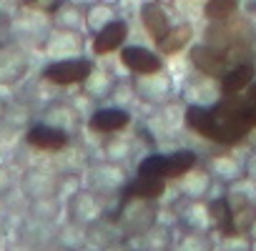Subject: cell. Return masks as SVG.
<instances>
[{"mask_svg": "<svg viewBox=\"0 0 256 251\" xmlns=\"http://www.w3.org/2000/svg\"><path fill=\"white\" fill-rule=\"evenodd\" d=\"M116 221L126 236H146L158 221V206L156 201H148V198L123 196Z\"/></svg>", "mask_w": 256, "mask_h": 251, "instance_id": "cell-1", "label": "cell"}, {"mask_svg": "<svg viewBox=\"0 0 256 251\" xmlns=\"http://www.w3.org/2000/svg\"><path fill=\"white\" fill-rule=\"evenodd\" d=\"M131 90L134 96L146 103V106H168L174 98H176V83H174V76L166 73L164 68L158 70H148V73H134L131 78Z\"/></svg>", "mask_w": 256, "mask_h": 251, "instance_id": "cell-2", "label": "cell"}, {"mask_svg": "<svg viewBox=\"0 0 256 251\" xmlns=\"http://www.w3.org/2000/svg\"><path fill=\"white\" fill-rule=\"evenodd\" d=\"M194 166H196V154L188 151V148H178V151H171V154H151V156L141 158L136 174L158 176V178H166V181L174 178L176 181Z\"/></svg>", "mask_w": 256, "mask_h": 251, "instance_id": "cell-3", "label": "cell"}, {"mask_svg": "<svg viewBox=\"0 0 256 251\" xmlns=\"http://www.w3.org/2000/svg\"><path fill=\"white\" fill-rule=\"evenodd\" d=\"M28 50L16 40H0V86H16L28 76Z\"/></svg>", "mask_w": 256, "mask_h": 251, "instance_id": "cell-4", "label": "cell"}, {"mask_svg": "<svg viewBox=\"0 0 256 251\" xmlns=\"http://www.w3.org/2000/svg\"><path fill=\"white\" fill-rule=\"evenodd\" d=\"M90 70H93V60H88L83 56H76V58L50 60L43 68V78L53 86H76V83H83Z\"/></svg>", "mask_w": 256, "mask_h": 251, "instance_id": "cell-5", "label": "cell"}, {"mask_svg": "<svg viewBox=\"0 0 256 251\" xmlns=\"http://www.w3.org/2000/svg\"><path fill=\"white\" fill-rule=\"evenodd\" d=\"M88 188L96 191L98 196H106V194H118L126 188L128 184V174L123 171L120 164L116 161H103V164H93L88 168Z\"/></svg>", "mask_w": 256, "mask_h": 251, "instance_id": "cell-6", "label": "cell"}, {"mask_svg": "<svg viewBox=\"0 0 256 251\" xmlns=\"http://www.w3.org/2000/svg\"><path fill=\"white\" fill-rule=\"evenodd\" d=\"M53 60H60V58H76L83 53L86 48V40L80 36V30H68V28H50L48 38L43 40L40 46Z\"/></svg>", "mask_w": 256, "mask_h": 251, "instance_id": "cell-7", "label": "cell"}, {"mask_svg": "<svg viewBox=\"0 0 256 251\" xmlns=\"http://www.w3.org/2000/svg\"><path fill=\"white\" fill-rule=\"evenodd\" d=\"M131 123V113L120 106H100L88 116V131L100 136H116Z\"/></svg>", "mask_w": 256, "mask_h": 251, "instance_id": "cell-8", "label": "cell"}, {"mask_svg": "<svg viewBox=\"0 0 256 251\" xmlns=\"http://www.w3.org/2000/svg\"><path fill=\"white\" fill-rule=\"evenodd\" d=\"M68 214H70V221L78 224V226H93L100 221L103 216V206L98 201V194L90 191V188H83V191H76L68 201Z\"/></svg>", "mask_w": 256, "mask_h": 251, "instance_id": "cell-9", "label": "cell"}, {"mask_svg": "<svg viewBox=\"0 0 256 251\" xmlns=\"http://www.w3.org/2000/svg\"><path fill=\"white\" fill-rule=\"evenodd\" d=\"M126 38H128V23L116 18L110 20L108 26H103L100 30L93 33V40H90V48L96 56H108V53H116L126 46Z\"/></svg>", "mask_w": 256, "mask_h": 251, "instance_id": "cell-10", "label": "cell"}, {"mask_svg": "<svg viewBox=\"0 0 256 251\" xmlns=\"http://www.w3.org/2000/svg\"><path fill=\"white\" fill-rule=\"evenodd\" d=\"M118 56H120V66L131 73H148L164 68L161 56L146 46H123Z\"/></svg>", "mask_w": 256, "mask_h": 251, "instance_id": "cell-11", "label": "cell"}, {"mask_svg": "<svg viewBox=\"0 0 256 251\" xmlns=\"http://www.w3.org/2000/svg\"><path fill=\"white\" fill-rule=\"evenodd\" d=\"M26 141L33 148H38V151H63L70 144V134H66V131L56 128V126L40 120V123L30 126V131L26 134Z\"/></svg>", "mask_w": 256, "mask_h": 251, "instance_id": "cell-12", "label": "cell"}, {"mask_svg": "<svg viewBox=\"0 0 256 251\" xmlns=\"http://www.w3.org/2000/svg\"><path fill=\"white\" fill-rule=\"evenodd\" d=\"M256 78V66L254 60H241L236 66H231L228 70H224L218 76V86H221V96H234V93H244L248 88V83Z\"/></svg>", "mask_w": 256, "mask_h": 251, "instance_id": "cell-13", "label": "cell"}, {"mask_svg": "<svg viewBox=\"0 0 256 251\" xmlns=\"http://www.w3.org/2000/svg\"><path fill=\"white\" fill-rule=\"evenodd\" d=\"M50 26L53 28H68V30H80L86 26V8L73 3V0H58L48 10Z\"/></svg>", "mask_w": 256, "mask_h": 251, "instance_id": "cell-14", "label": "cell"}, {"mask_svg": "<svg viewBox=\"0 0 256 251\" xmlns=\"http://www.w3.org/2000/svg\"><path fill=\"white\" fill-rule=\"evenodd\" d=\"M184 93H191V103H196V106H214L221 98V86L214 76L196 70V76L188 78Z\"/></svg>", "mask_w": 256, "mask_h": 251, "instance_id": "cell-15", "label": "cell"}, {"mask_svg": "<svg viewBox=\"0 0 256 251\" xmlns=\"http://www.w3.org/2000/svg\"><path fill=\"white\" fill-rule=\"evenodd\" d=\"M178 181V188H181V194L186 196V198H206L208 194H211V188H214V176H211V171L208 168H198V166H194V168H188L181 178H176Z\"/></svg>", "mask_w": 256, "mask_h": 251, "instance_id": "cell-16", "label": "cell"}, {"mask_svg": "<svg viewBox=\"0 0 256 251\" xmlns=\"http://www.w3.org/2000/svg\"><path fill=\"white\" fill-rule=\"evenodd\" d=\"M166 194V178L158 176H146V174H136V178H128L123 196H134V198H148V201H158Z\"/></svg>", "mask_w": 256, "mask_h": 251, "instance_id": "cell-17", "label": "cell"}, {"mask_svg": "<svg viewBox=\"0 0 256 251\" xmlns=\"http://www.w3.org/2000/svg\"><path fill=\"white\" fill-rule=\"evenodd\" d=\"M181 226L186 231H198L206 234L211 231V214H208V204L204 198H188V204L184 206L181 216H178Z\"/></svg>", "mask_w": 256, "mask_h": 251, "instance_id": "cell-18", "label": "cell"}, {"mask_svg": "<svg viewBox=\"0 0 256 251\" xmlns=\"http://www.w3.org/2000/svg\"><path fill=\"white\" fill-rule=\"evenodd\" d=\"M141 23H144V28L148 30V36L154 38V43H158L168 30H171V20H168V13L158 6V3H144L141 6Z\"/></svg>", "mask_w": 256, "mask_h": 251, "instance_id": "cell-19", "label": "cell"}, {"mask_svg": "<svg viewBox=\"0 0 256 251\" xmlns=\"http://www.w3.org/2000/svg\"><path fill=\"white\" fill-rule=\"evenodd\" d=\"M80 86L86 88V96H88V98H93V100H108L110 96H116L118 80H116L108 70L93 66V70L88 73V78H86Z\"/></svg>", "mask_w": 256, "mask_h": 251, "instance_id": "cell-20", "label": "cell"}, {"mask_svg": "<svg viewBox=\"0 0 256 251\" xmlns=\"http://www.w3.org/2000/svg\"><path fill=\"white\" fill-rule=\"evenodd\" d=\"M208 214H211V231H216L218 236L238 234L236 224H234V208H231L226 196H218V198L208 201Z\"/></svg>", "mask_w": 256, "mask_h": 251, "instance_id": "cell-21", "label": "cell"}, {"mask_svg": "<svg viewBox=\"0 0 256 251\" xmlns=\"http://www.w3.org/2000/svg\"><path fill=\"white\" fill-rule=\"evenodd\" d=\"M208 171H211L214 181L228 186V184H234V181H238L244 176V161H238L236 156L221 154V156H214L208 161Z\"/></svg>", "mask_w": 256, "mask_h": 251, "instance_id": "cell-22", "label": "cell"}, {"mask_svg": "<svg viewBox=\"0 0 256 251\" xmlns=\"http://www.w3.org/2000/svg\"><path fill=\"white\" fill-rule=\"evenodd\" d=\"M43 123H50V126H56V128L66 131V134L78 131V126H80L78 110L73 106H68V103H50L43 110Z\"/></svg>", "mask_w": 256, "mask_h": 251, "instance_id": "cell-23", "label": "cell"}, {"mask_svg": "<svg viewBox=\"0 0 256 251\" xmlns=\"http://www.w3.org/2000/svg\"><path fill=\"white\" fill-rule=\"evenodd\" d=\"M194 38V28L188 23H178V26H171V30L156 43V50L164 53V56H176L181 53Z\"/></svg>", "mask_w": 256, "mask_h": 251, "instance_id": "cell-24", "label": "cell"}, {"mask_svg": "<svg viewBox=\"0 0 256 251\" xmlns=\"http://www.w3.org/2000/svg\"><path fill=\"white\" fill-rule=\"evenodd\" d=\"M116 6L110 3V0H98V3L88 6L86 8V28L90 30V36L96 30H100L103 26H108L110 20H116Z\"/></svg>", "mask_w": 256, "mask_h": 251, "instance_id": "cell-25", "label": "cell"}, {"mask_svg": "<svg viewBox=\"0 0 256 251\" xmlns=\"http://www.w3.org/2000/svg\"><path fill=\"white\" fill-rule=\"evenodd\" d=\"M236 10H238V0H208L206 8H204V13L211 23L214 20H226V18L236 16Z\"/></svg>", "mask_w": 256, "mask_h": 251, "instance_id": "cell-26", "label": "cell"}, {"mask_svg": "<svg viewBox=\"0 0 256 251\" xmlns=\"http://www.w3.org/2000/svg\"><path fill=\"white\" fill-rule=\"evenodd\" d=\"M26 0H0V23H10L23 13Z\"/></svg>", "mask_w": 256, "mask_h": 251, "instance_id": "cell-27", "label": "cell"}, {"mask_svg": "<svg viewBox=\"0 0 256 251\" xmlns=\"http://www.w3.org/2000/svg\"><path fill=\"white\" fill-rule=\"evenodd\" d=\"M244 176L256 184V148H251V154H248L246 161H244Z\"/></svg>", "mask_w": 256, "mask_h": 251, "instance_id": "cell-28", "label": "cell"}, {"mask_svg": "<svg viewBox=\"0 0 256 251\" xmlns=\"http://www.w3.org/2000/svg\"><path fill=\"white\" fill-rule=\"evenodd\" d=\"M10 188H13V174H10V168L0 166V196H6Z\"/></svg>", "mask_w": 256, "mask_h": 251, "instance_id": "cell-29", "label": "cell"}, {"mask_svg": "<svg viewBox=\"0 0 256 251\" xmlns=\"http://www.w3.org/2000/svg\"><path fill=\"white\" fill-rule=\"evenodd\" d=\"M238 10L244 16H256V0H238Z\"/></svg>", "mask_w": 256, "mask_h": 251, "instance_id": "cell-30", "label": "cell"}, {"mask_svg": "<svg viewBox=\"0 0 256 251\" xmlns=\"http://www.w3.org/2000/svg\"><path fill=\"white\" fill-rule=\"evenodd\" d=\"M244 98H246V103L248 106H256V78L248 83V88L244 90Z\"/></svg>", "mask_w": 256, "mask_h": 251, "instance_id": "cell-31", "label": "cell"}, {"mask_svg": "<svg viewBox=\"0 0 256 251\" xmlns=\"http://www.w3.org/2000/svg\"><path fill=\"white\" fill-rule=\"evenodd\" d=\"M73 3H78V6H83V8H88V6H93V3H98V0H73Z\"/></svg>", "mask_w": 256, "mask_h": 251, "instance_id": "cell-32", "label": "cell"}, {"mask_svg": "<svg viewBox=\"0 0 256 251\" xmlns=\"http://www.w3.org/2000/svg\"><path fill=\"white\" fill-rule=\"evenodd\" d=\"M26 3H33V0H26Z\"/></svg>", "mask_w": 256, "mask_h": 251, "instance_id": "cell-33", "label": "cell"}]
</instances>
